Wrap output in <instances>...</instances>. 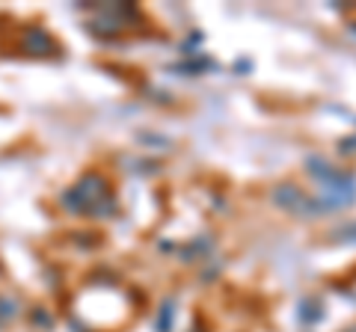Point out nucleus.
Returning a JSON list of instances; mask_svg holds the SVG:
<instances>
[{"label":"nucleus","instance_id":"nucleus-1","mask_svg":"<svg viewBox=\"0 0 356 332\" xmlns=\"http://www.w3.org/2000/svg\"><path fill=\"white\" fill-rule=\"evenodd\" d=\"M339 238H348V240H356V226H348L339 231Z\"/></svg>","mask_w":356,"mask_h":332}]
</instances>
